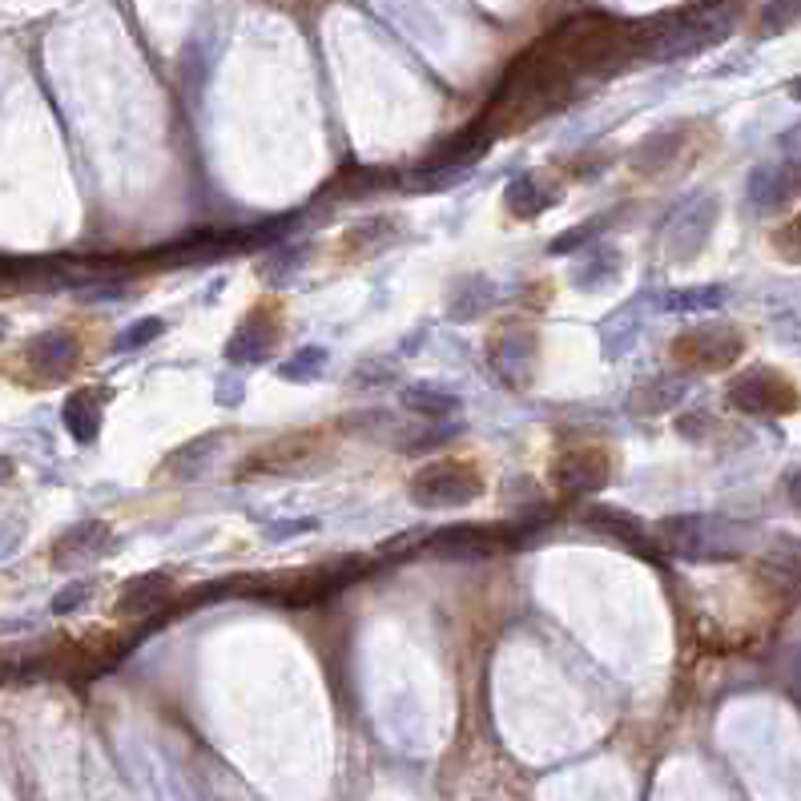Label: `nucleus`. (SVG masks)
Listing matches in <instances>:
<instances>
[{"instance_id": "nucleus-21", "label": "nucleus", "mask_w": 801, "mask_h": 801, "mask_svg": "<svg viewBox=\"0 0 801 801\" xmlns=\"http://www.w3.org/2000/svg\"><path fill=\"white\" fill-rule=\"evenodd\" d=\"M403 408L420 411L427 420H447V415L460 411V399L447 391H432V387H408V391H403Z\"/></svg>"}, {"instance_id": "nucleus-27", "label": "nucleus", "mask_w": 801, "mask_h": 801, "mask_svg": "<svg viewBox=\"0 0 801 801\" xmlns=\"http://www.w3.org/2000/svg\"><path fill=\"white\" fill-rule=\"evenodd\" d=\"M801 16V0H769L762 13V33H781Z\"/></svg>"}, {"instance_id": "nucleus-9", "label": "nucleus", "mask_w": 801, "mask_h": 801, "mask_svg": "<svg viewBox=\"0 0 801 801\" xmlns=\"http://www.w3.org/2000/svg\"><path fill=\"white\" fill-rule=\"evenodd\" d=\"M113 548V532L101 520H85V524H73L69 532H61V539L53 544V568L61 572H77V568L97 565L101 556Z\"/></svg>"}, {"instance_id": "nucleus-16", "label": "nucleus", "mask_w": 801, "mask_h": 801, "mask_svg": "<svg viewBox=\"0 0 801 801\" xmlns=\"http://www.w3.org/2000/svg\"><path fill=\"white\" fill-rule=\"evenodd\" d=\"M101 415H106V391L97 387H85L65 403V427L77 444H93L97 432H101Z\"/></svg>"}, {"instance_id": "nucleus-11", "label": "nucleus", "mask_w": 801, "mask_h": 801, "mask_svg": "<svg viewBox=\"0 0 801 801\" xmlns=\"http://www.w3.org/2000/svg\"><path fill=\"white\" fill-rule=\"evenodd\" d=\"M584 524L596 527L600 536H612L617 544H624V548H632L636 556H644V560H665L660 556V544L657 536L648 532V527L636 520V515L620 512V508H608V503H592L588 512H584Z\"/></svg>"}, {"instance_id": "nucleus-8", "label": "nucleus", "mask_w": 801, "mask_h": 801, "mask_svg": "<svg viewBox=\"0 0 801 801\" xmlns=\"http://www.w3.org/2000/svg\"><path fill=\"white\" fill-rule=\"evenodd\" d=\"M608 468H612V460H608L605 447H568V451L556 456L553 480L565 496H592L608 484Z\"/></svg>"}, {"instance_id": "nucleus-33", "label": "nucleus", "mask_w": 801, "mask_h": 801, "mask_svg": "<svg viewBox=\"0 0 801 801\" xmlns=\"http://www.w3.org/2000/svg\"><path fill=\"white\" fill-rule=\"evenodd\" d=\"M9 475H13V460H0V484H4Z\"/></svg>"}, {"instance_id": "nucleus-2", "label": "nucleus", "mask_w": 801, "mask_h": 801, "mask_svg": "<svg viewBox=\"0 0 801 801\" xmlns=\"http://www.w3.org/2000/svg\"><path fill=\"white\" fill-rule=\"evenodd\" d=\"M733 25L737 9L729 0H705L696 9H684V13L641 25V57H648V61H681V57H693L701 49L721 45L733 33Z\"/></svg>"}, {"instance_id": "nucleus-10", "label": "nucleus", "mask_w": 801, "mask_h": 801, "mask_svg": "<svg viewBox=\"0 0 801 801\" xmlns=\"http://www.w3.org/2000/svg\"><path fill=\"white\" fill-rule=\"evenodd\" d=\"M21 363H25L28 375H37L45 383L65 379L69 371H73V363H77V339L69 330H45V335L25 342Z\"/></svg>"}, {"instance_id": "nucleus-29", "label": "nucleus", "mask_w": 801, "mask_h": 801, "mask_svg": "<svg viewBox=\"0 0 801 801\" xmlns=\"http://www.w3.org/2000/svg\"><path fill=\"white\" fill-rule=\"evenodd\" d=\"M774 250H777V258H786V263L801 266V218H793V222H786L781 230H777Z\"/></svg>"}, {"instance_id": "nucleus-4", "label": "nucleus", "mask_w": 801, "mask_h": 801, "mask_svg": "<svg viewBox=\"0 0 801 801\" xmlns=\"http://www.w3.org/2000/svg\"><path fill=\"white\" fill-rule=\"evenodd\" d=\"M363 572H367V560L351 556V560H335V565L303 568V572L282 580H254V592H263L266 600H275V605H323L347 584H355Z\"/></svg>"}, {"instance_id": "nucleus-26", "label": "nucleus", "mask_w": 801, "mask_h": 801, "mask_svg": "<svg viewBox=\"0 0 801 801\" xmlns=\"http://www.w3.org/2000/svg\"><path fill=\"white\" fill-rule=\"evenodd\" d=\"M218 447H222V435H202L197 444L182 447V451L173 456V460L182 463V472H178V475H182V480H194V475H197V468H202V460H206L210 451H218Z\"/></svg>"}, {"instance_id": "nucleus-7", "label": "nucleus", "mask_w": 801, "mask_h": 801, "mask_svg": "<svg viewBox=\"0 0 801 801\" xmlns=\"http://www.w3.org/2000/svg\"><path fill=\"white\" fill-rule=\"evenodd\" d=\"M725 399H729V408L745 411V415H786V411L798 408V391L789 387L781 371H769V367L741 371L729 383Z\"/></svg>"}, {"instance_id": "nucleus-13", "label": "nucleus", "mask_w": 801, "mask_h": 801, "mask_svg": "<svg viewBox=\"0 0 801 801\" xmlns=\"http://www.w3.org/2000/svg\"><path fill=\"white\" fill-rule=\"evenodd\" d=\"M508 544V532L503 527H487V524H468V527H447V532H435L432 553L444 556H487Z\"/></svg>"}, {"instance_id": "nucleus-28", "label": "nucleus", "mask_w": 801, "mask_h": 801, "mask_svg": "<svg viewBox=\"0 0 801 801\" xmlns=\"http://www.w3.org/2000/svg\"><path fill=\"white\" fill-rule=\"evenodd\" d=\"M161 335V318H142V323H133L130 330H121L118 335V351H137V347H145L149 339H158Z\"/></svg>"}, {"instance_id": "nucleus-22", "label": "nucleus", "mask_w": 801, "mask_h": 801, "mask_svg": "<svg viewBox=\"0 0 801 801\" xmlns=\"http://www.w3.org/2000/svg\"><path fill=\"white\" fill-rule=\"evenodd\" d=\"M677 142H681V133H653V137H644L636 145V154H632V166L641 173H657L665 161H672Z\"/></svg>"}, {"instance_id": "nucleus-30", "label": "nucleus", "mask_w": 801, "mask_h": 801, "mask_svg": "<svg viewBox=\"0 0 801 801\" xmlns=\"http://www.w3.org/2000/svg\"><path fill=\"white\" fill-rule=\"evenodd\" d=\"M327 363V351H299V359H290L287 367H282V375L287 379H318V367Z\"/></svg>"}, {"instance_id": "nucleus-12", "label": "nucleus", "mask_w": 801, "mask_h": 801, "mask_svg": "<svg viewBox=\"0 0 801 801\" xmlns=\"http://www.w3.org/2000/svg\"><path fill=\"white\" fill-rule=\"evenodd\" d=\"M278 335H282L278 315H270V306H258V311L234 330L226 355H230V363H263V359H270V351H275Z\"/></svg>"}, {"instance_id": "nucleus-17", "label": "nucleus", "mask_w": 801, "mask_h": 801, "mask_svg": "<svg viewBox=\"0 0 801 801\" xmlns=\"http://www.w3.org/2000/svg\"><path fill=\"white\" fill-rule=\"evenodd\" d=\"M762 580L786 600H801V553L793 548H777L762 560Z\"/></svg>"}, {"instance_id": "nucleus-5", "label": "nucleus", "mask_w": 801, "mask_h": 801, "mask_svg": "<svg viewBox=\"0 0 801 801\" xmlns=\"http://www.w3.org/2000/svg\"><path fill=\"white\" fill-rule=\"evenodd\" d=\"M408 491L420 508H463V503H475V499L484 496L487 484H484V472L475 463L432 460L411 475Z\"/></svg>"}, {"instance_id": "nucleus-24", "label": "nucleus", "mask_w": 801, "mask_h": 801, "mask_svg": "<svg viewBox=\"0 0 801 801\" xmlns=\"http://www.w3.org/2000/svg\"><path fill=\"white\" fill-rule=\"evenodd\" d=\"M468 178V170H447V166H423V170L408 173L403 185H408L411 194H435V190H451V185H460Z\"/></svg>"}, {"instance_id": "nucleus-3", "label": "nucleus", "mask_w": 801, "mask_h": 801, "mask_svg": "<svg viewBox=\"0 0 801 801\" xmlns=\"http://www.w3.org/2000/svg\"><path fill=\"white\" fill-rule=\"evenodd\" d=\"M753 527L717 515H672L657 524V544L665 556L681 560H737L753 548Z\"/></svg>"}, {"instance_id": "nucleus-23", "label": "nucleus", "mask_w": 801, "mask_h": 801, "mask_svg": "<svg viewBox=\"0 0 801 801\" xmlns=\"http://www.w3.org/2000/svg\"><path fill=\"white\" fill-rule=\"evenodd\" d=\"M681 395H684V383H681V379H672L669 387H665V379H657V383H648L644 391L632 395L629 408H632V411H641V415H657V411H669L672 403L681 399Z\"/></svg>"}, {"instance_id": "nucleus-35", "label": "nucleus", "mask_w": 801, "mask_h": 801, "mask_svg": "<svg viewBox=\"0 0 801 801\" xmlns=\"http://www.w3.org/2000/svg\"><path fill=\"white\" fill-rule=\"evenodd\" d=\"M798 190H801V166H798Z\"/></svg>"}, {"instance_id": "nucleus-14", "label": "nucleus", "mask_w": 801, "mask_h": 801, "mask_svg": "<svg viewBox=\"0 0 801 801\" xmlns=\"http://www.w3.org/2000/svg\"><path fill=\"white\" fill-rule=\"evenodd\" d=\"M713 218H717V202H713V197H696L689 210L677 214V222H672V230H669L672 254H677V258L696 254L701 242H705V234L713 230Z\"/></svg>"}, {"instance_id": "nucleus-19", "label": "nucleus", "mask_w": 801, "mask_h": 801, "mask_svg": "<svg viewBox=\"0 0 801 801\" xmlns=\"http://www.w3.org/2000/svg\"><path fill=\"white\" fill-rule=\"evenodd\" d=\"M725 303V287H684L669 290L660 306L672 311V315H696V311H717Z\"/></svg>"}, {"instance_id": "nucleus-25", "label": "nucleus", "mask_w": 801, "mask_h": 801, "mask_svg": "<svg viewBox=\"0 0 801 801\" xmlns=\"http://www.w3.org/2000/svg\"><path fill=\"white\" fill-rule=\"evenodd\" d=\"M395 238H399V226H395L391 218H379V222H367V226H359L355 234L347 238V246H367V250H383V246H391Z\"/></svg>"}, {"instance_id": "nucleus-18", "label": "nucleus", "mask_w": 801, "mask_h": 801, "mask_svg": "<svg viewBox=\"0 0 801 801\" xmlns=\"http://www.w3.org/2000/svg\"><path fill=\"white\" fill-rule=\"evenodd\" d=\"M556 190H544V182L539 178H515L512 185H508V194H503V206L515 214V218H536V214H544L548 206H556Z\"/></svg>"}, {"instance_id": "nucleus-32", "label": "nucleus", "mask_w": 801, "mask_h": 801, "mask_svg": "<svg viewBox=\"0 0 801 801\" xmlns=\"http://www.w3.org/2000/svg\"><path fill=\"white\" fill-rule=\"evenodd\" d=\"M789 499H793V508H798V512H801V472L793 475V480H789Z\"/></svg>"}, {"instance_id": "nucleus-31", "label": "nucleus", "mask_w": 801, "mask_h": 801, "mask_svg": "<svg viewBox=\"0 0 801 801\" xmlns=\"http://www.w3.org/2000/svg\"><path fill=\"white\" fill-rule=\"evenodd\" d=\"M93 592L89 580H77V584H69L65 592H57L53 596V612H73V608H81V600Z\"/></svg>"}, {"instance_id": "nucleus-34", "label": "nucleus", "mask_w": 801, "mask_h": 801, "mask_svg": "<svg viewBox=\"0 0 801 801\" xmlns=\"http://www.w3.org/2000/svg\"><path fill=\"white\" fill-rule=\"evenodd\" d=\"M789 93H793V101H801V77L793 81V89H789Z\"/></svg>"}, {"instance_id": "nucleus-1", "label": "nucleus", "mask_w": 801, "mask_h": 801, "mask_svg": "<svg viewBox=\"0 0 801 801\" xmlns=\"http://www.w3.org/2000/svg\"><path fill=\"white\" fill-rule=\"evenodd\" d=\"M632 57H641V25H629L617 16H572L508 69L496 93V106L475 125L496 142L499 130L553 113L568 97H577L588 81L617 73Z\"/></svg>"}, {"instance_id": "nucleus-6", "label": "nucleus", "mask_w": 801, "mask_h": 801, "mask_svg": "<svg viewBox=\"0 0 801 801\" xmlns=\"http://www.w3.org/2000/svg\"><path fill=\"white\" fill-rule=\"evenodd\" d=\"M741 351H745L741 330L725 323H705L672 339V359L684 371H725L741 359Z\"/></svg>"}, {"instance_id": "nucleus-20", "label": "nucleus", "mask_w": 801, "mask_h": 801, "mask_svg": "<svg viewBox=\"0 0 801 801\" xmlns=\"http://www.w3.org/2000/svg\"><path fill=\"white\" fill-rule=\"evenodd\" d=\"M749 197H753V206H762V210H774L789 197V178L786 170H777V166H762V170H753L749 178Z\"/></svg>"}, {"instance_id": "nucleus-15", "label": "nucleus", "mask_w": 801, "mask_h": 801, "mask_svg": "<svg viewBox=\"0 0 801 801\" xmlns=\"http://www.w3.org/2000/svg\"><path fill=\"white\" fill-rule=\"evenodd\" d=\"M173 592H178V584H173L170 572H145V577H133V580H125V588H121L118 612H125V617L154 612V608H161L166 600H173Z\"/></svg>"}]
</instances>
